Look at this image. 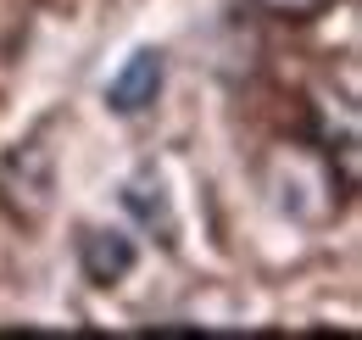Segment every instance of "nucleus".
<instances>
[{
  "label": "nucleus",
  "instance_id": "7ed1b4c3",
  "mask_svg": "<svg viewBox=\"0 0 362 340\" xmlns=\"http://www.w3.org/2000/svg\"><path fill=\"white\" fill-rule=\"evenodd\" d=\"M162 79H168V62H162V50H134L117 73H112V84H106V106L117 112V118H139L156 95H162Z\"/></svg>",
  "mask_w": 362,
  "mask_h": 340
},
{
  "label": "nucleus",
  "instance_id": "f257e3e1",
  "mask_svg": "<svg viewBox=\"0 0 362 340\" xmlns=\"http://www.w3.org/2000/svg\"><path fill=\"white\" fill-rule=\"evenodd\" d=\"M0 212L23 229H40L56 212V151L45 134H28L0 151Z\"/></svg>",
  "mask_w": 362,
  "mask_h": 340
},
{
  "label": "nucleus",
  "instance_id": "20e7f679",
  "mask_svg": "<svg viewBox=\"0 0 362 340\" xmlns=\"http://www.w3.org/2000/svg\"><path fill=\"white\" fill-rule=\"evenodd\" d=\"M268 17H279V23H313L317 11H329L334 0H257Z\"/></svg>",
  "mask_w": 362,
  "mask_h": 340
},
{
  "label": "nucleus",
  "instance_id": "f03ea898",
  "mask_svg": "<svg viewBox=\"0 0 362 340\" xmlns=\"http://www.w3.org/2000/svg\"><path fill=\"white\" fill-rule=\"evenodd\" d=\"M134 262H139L134 234L106 229V223H84V229H78V273H84L90 285H100V290L123 285V279L134 273Z\"/></svg>",
  "mask_w": 362,
  "mask_h": 340
}]
</instances>
